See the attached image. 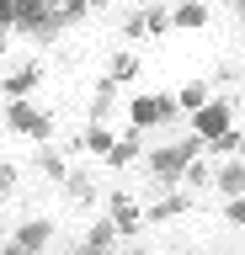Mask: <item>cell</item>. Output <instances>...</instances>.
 <instances>
[{
  "label": "cell",
  "mask_w": 245,
  "mask_h": 255,
  "mask_svg": "<svg viewBox=\"0 0 245 255\" xmlns=\"http://www.w3.org/2000/svg\"><path fill=\"white\" fill-rule=\"evenodd\" d=\"M197 128H203V133H208L213 143H235V133H229V112H224V107H203Z\"/></svg>",
  "instance_id": "1"
},
{
  "label": "cell",
  "mask_w": 245,
  "mask_h": 255,
  "mask_svg": "<svg viewBox=\"0 0 245 255\" xmlns=\"http://www.w3.org/2000/svg\"><path fill=\"white\" fill-rule=\"evenodd\" d=\"M165 117V101H133V123H155Z\"/></svg>",
  "instance_id": "2"
},
{
  "label": "cell",
  "mask_w": 245,
  "mask_h": 255,
  "mask_svg": "<svg viewBox=\"0 0 245 255\" xmlns=\"http://www.w3.org/2000/svg\"><path fill=\"white\" fill-rule=\"evenodd\" d=\"M11 123H21L27 133H43V128H48L43 117H37V112H27V107H11Z\"/></svg>",
  "instance_id": "3"
}]
</instances>
